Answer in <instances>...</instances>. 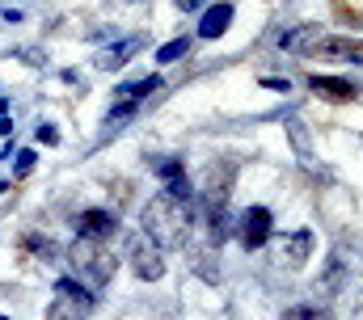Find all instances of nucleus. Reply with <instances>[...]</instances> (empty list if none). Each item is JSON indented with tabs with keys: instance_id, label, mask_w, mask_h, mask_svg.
I'll use <instances>...</instances> for the list:
<instances>
[{
	"instance_id": "nucleus-1",
	"label": "nucleus",
	"mask_w": 363,
	"mask_h": 320,
	"mask_svg": "<svg viewBox=\"0 0 363 320\" xmlns=\"http://www.w3.org/2000/svg\"><path fill=\"white\" fill-rule=\"evenodd\" d=\"M140 224H144V232L157 240L161 248H182V244L190 240V228H194V202L174 198L169 190H161V194L144 207Z\"/></svg>"
},
{
	"instance_id": "nucleus-2",
	"label": "nucleus",
	"mask_w": 363,
	"mask_h": 320,
	"mask_svg": "<svg viewBox=\"0 0 363 320\" xmlns=\"http://www.w3.org/2000/svg\"><path fill=\"white\" fill-rule=\"evenodd\" d=\"M68 265H72V274L85 282V287H93V291H101L110 278H114V253L101 244V240L93 236H77L72 244H68Z\"/></svg>"
},
{
	"instance_id": "nucleus-3",
	"label": "nucleus",
	"mask_w": 363,
	"mask_h": 320,
	"mask_svg": "<svg viewBox=\"0 0 363 320\" xmlns=\"http://www.w3.org/2000/svg\"><path fill=\"white\" fill-rule=\"evenodd\" d=\"M127 261H131L135 278H144V282L165 278V248L148 236V232H131L127 236Z\"/></svg>"
},
{
	"instance_id": "nucleus-4",
	"label": "nucleus",
	"mask_w": 363,
	"mask_h": 320,
	"mask_svg": "<svg viewBox=\"0 0 363 320\" xmlns=\"http://www.w3.org/2000/svg\"><path fill=\"white\" fill-rule=\"evenodd\" d=\"M233 177H237V164H233V160H216V164H207V173H203V185H199V198H203L207 215L228 207Z\"/></svg>"
},
{
	"instance_id": "nucleus-5",
	"label": "nucleus",
	"mask_w": 363,
	"mask_h": 320,
	"mask_svg": "<svg viewBox=\"0 0 363 320\" xmlns=\"http://www.w3.org/2000/svg\"><path fill=\"white\" fill-rule=\"evenodd\" d=\"M271 236H274L271 207H250V211H241V219H237V240L245 244V253H258L262 244H271Z\"/></svg>"
},
{
	"instance_id": "nucleus-6",
	"label": "nucleus",
	"mask_w": 363,
	"mask_h": 320,
	"mask_svg": "<svg viewBox=\"0 0 363 320\" xmlns=\"http://www.w3.org/2000/svg\"><path fill=\"white\" fill-rule=\"evenodd\" d=\"M77 232L81 236H93V240H110L118 236V215L114 211H101V207H89L77 215Z\"/></svg>"
},
{
	"instance_id": "nucleus-7",
	"label": "nucleus",
	"mask_w": 363,
	"mask_h": 320,
	"mask_svg": "<svg viewBox=\"0 0 363 320\" xmlns=\"http://www.w3.org/2000/svg\"><path fill=\"white\" fill-rule=\"evenodd\" d=\"M347 282H351V261H347V248L338 244V248L325 257V270H321V287H317V291H321V295H338Z\"/></svg>"
},
{
	"instance_id": "nucleus-8",
	"label": "nucleus",
	"mask_w": 363,
	"mask_h": 320,
	"mask_svg": "<svg viewBox=\"0 0 363 320\" xmlns=\"http://www.w3.org/2000/svg\"><path fill=\"white\" fill-rule=\"evenodd\" d=\"M317 42H321L317 25H291V30H283L274 38L279 51H296V55H317Z\"/></svg>"
},
{
	"instance_id": "nucleus-9",
	"label": "nucleus",
	"mask_w": 363,
	"mask_h": 320,
	"mask_svg": "<svg viewBox=\"0 0 363 320\" xmlns=\"http://www.w3.org/2000/svg\"><path fill=\"white\" fill-rule=\"evenodd\" d=\"M317 55H330V59H342V64H363V38H351V34L321 38Z\"/></svg>"
},
{
	"instance_id": "nucleus-10",
	"label": "nucleus",
	"mask_w": 363,
	"mask_h": 320,
	"mask_svg": "<svg viewBox=\"0 0 363 320\" xmlns=\"http://www.w3.org/2000/svg\"><path fill=\"white\" fill-rule=\"evenodd\" d=\"M233 4L228 0H220V4H207L203 8V21H199V38H220L228 25H233Z\"/></svg>"
},
{
	"instance_id": "nucleus-11",
	"label": "nucleus",
	"mask_w": 363,
	"mask_h": 320,
	"mask_svg": "<svg viewBox=\"0 0 363 320\" xmlns=\"http://www.w3.org/2000/svg\"><path fill=\"white\" fill-rule=\"evenodd\" d=\"M308 253H313V232L308 228H296V232H287L283 236V261H287V270H300L304 261H308Z\"/></svg>"
},
{
	"instance_id": "nucleus-12",
	"label": "nucleus",
	"mask_w": 363,
	"mask_h": 320,
	"mask_svg": "<svg viewBox=\"0 0 363 320\" xmlns=\"http://www.w3.org/2000/svg\"><path fill=\"white\" fill-rule=\"evenodd\" d=\"M140 47H144V38H118V42H110V47L97 55V68H101V72H114V68H123Z\"/></svg>"
},
{
	"instance_id": "nucleus-13",
	"label": "nucleus",
	"mask_w": 363,
	"mask_h": 320,
	"mask_svg": "<svg viewBox=\"0 0 363 320\" xmlns=\"http://www.w3.org/2000/svg\"><path fill=\"white\" fill-rule=\"evenodd\" d=\"M308 88H313V93H321V97H334V101H351V97L359 93L351 80H342V76H317V72L308 76Z\"/></svg>"
},
{
	"instance_id": "nucleus-14",
	"label": "nucleus",
	"mask_w": 363,
	"mask_h": 320,
	"mask_svg": "<svg viewBox=\"0 0 363 320\" xmlns=\"http://www.w3.org/2000/svg\"><path fill=\"white\" fill-rule=\"evenodd\" d=\"M157 88H161V76H140V80H123L114 93L127 97V101H144V97H152Z\"/></svg>"
},
{
	"instance_id": "nucleus-15",
	"label": "nucleus",
	"mask_w": 363,
	"mask_h": 320,
	"mask_svg": "<svg viewBox=\"0 0 363 320\" xmlns=\"http://www.w3.org/2000/svg\"><path fill=\"white\" fill-rule=\"evenodd\" d=\"M55 291H60V295H68L72 304H81L85 312H89L93 304H97V295H93V287H85V282H77V278H60V282H55Z\"/></svg>"
},
{
	"instance_id": "nucleus-16",
	"label": "nucleus",
	"mask_w": 363,
	"mask_h": 320,
	"mask_svg": "<svg viewBox=\"0 0 363 320\" xmlns=\"http://www.w3.org/2000/svg\"><path fill=\"white\" fill-rule=\"evenodd\" d=\"M47 320H85V308H81V304H72L68 295H60V299L47 308Z\"/></svg>"
},
{
	"instance_id": "nucleus-17",
	"label": "nucleus",
	"mask_w": 363,
	"mask_h": 320,
	"mask_svg": "<svg viewBox=\"0 0 363 320\" xmlns=\"http://www.w3.org/2000/svg\"><path fill=\"white\" fill-rule=\"evenodd\" d=\"M152 173L161 181H178V177H186V164H182V156H161V160H152Z\"/></svg>"
},
{
	"instance_id": "nucleus-18",
	"label": "nucleus",
	"mask_w": 363,
	"mask_h": 320,
	"mask_svg": "<svg viewBox=\"0 0 363 320\" xmlns=\"http://www.w3.org/2000/svg\"><path fill=\"white\" fill-rule=\"evenodd\" d=\"M186 55H190V38H169V42L157 51V64H178Z\"/></svg>"
},
{
	"instance_id": "nucleus-19",
	"label": "nucleus",
	"mask_w": 363,
	"mask_h": 320,
	"mask_svg": "<svg viewBox=\"0 0 363 320\" xmlns=\"http://www.w3.org/2000/svg\"><path fill=\"white\" fill-rule=\"evenodd\" d=\"M140 114V101H127V97H118V105H110V114H106V127H114V122H127V118H135Z\"/></svg>"
},
{
	"instance_id": "nucleus-20",
	"label": "nucleus",
	"mask_w": 363,
	"mask_h": 320,
	"mask_svg": "<svg viewBox=\"0 0 363 320\" xmlns=\"http://www.w3.org/2000/svg\"><path fill=\"white\" fill-rule=\"evenodd\" d=\"M287 320H334L321 304H300V308H291L287 312Z\"/></svg>"
},
{
	"instance_id": "nucleus-21",
	"label": "nucleus",
	"mask_w": 363,
	"mask_h": 320,
	"mask_svg": "<svg viewBox=\"0 0 363 320\" xmlns=\"http://www.w3.org/2000/svg\"><path fill=\"white\" fill-rule=\"evenodd\" d=\"M287 131H291V144H296V152H300V160L308 164V160H313V152H308V135H304V127H300V122H291Z\"/></svg>"
},
{
	"instance_id": "nucleus-22",
	"label": "nucleus",
	"mask_w": 363,
	"mask_h": 320,
	"mask_svg": "<svg viewBox=\"0 0 363 320\" xmlns=\"http://www.w3.org/2000/svg\"><path fill=\"white\" fill-rule=\"evenodd\" d=\"M34 148H26V152H17V164H13V173H17V177H26V173H30V168H34Z\"/></svg>"
},
{
	"instance_id": "nucleus-23",
	"label": "nucleus",
	"mask_w": 363,
	"mask_h": 320,
	"mask_svg": "<svg viewBox=\"0 0 363 320\" xmlns=\"http://www.w3.org/2000/svg\"><path fill=\"white\" fill-rule=\"evenodd\" d=\"M38 144H47V148H55V144H60V131H55L51 122H43V127H38Z\"/></svg>"
},
{
	"instance_id": "nucleus-24",
	"label": "nucleus",
	"mask_w": 363,
	"mask_h": 320,
	"mask_svg": "<svg viewBox=\"0 0 363 320\" xmlns=\"http://www.w3.org/2000/svg\"><path fill=\"white\" fill-rule=\"evenodd\" d=\"M262 84L274 88V93H291V80H287V76H262Z\"/></svg>"
},
{
	"instance_id": "nucleus-25",
	"label": "nucleus",
	"mask_w": 363,
	"mask_h": 320,
	"mask_svg": "<svg viewBox=\"0 0 363 320\" xmlns=\"http://www.w3.org/2000/svg\"><path fill=\"white\" fill-rule=\"evenodd\" d=\"M203 4H207V0H178V8H182V13H199Z\"/></svg>"
},
{
	"instance_id": "nucleus-26",
	"label": "nucleus",
	"mask_w": 363,
	"mask_h": 320,
	"mask_svg": "<svg viewBox=\"0 0 363 320\" xmlns=\"http://www.w3.org/2000/svg\"><path fill=\"white\" fill-rule=\"evenodd\" d=\"M4 114H9V101H4V97H0V118H4Z\"/></svg>"
},
{
	"instance_id": "nucleus-27",
	"label": "nucleus",
	"mask_w": 363,
	"mask_h": 320,
	"mask_svg": "<svg viewBox=\"0 0 363 320\" xmlns=\"http://www.w3.org/2000/svg\"><path fill=\"white\" fill-rule=\"evenodd\" d=\"M0 194H4V181H0Z\"/></svg>"
},
{
	"instance_id": "nucleus-28",
	"label": "nucleus",
	"mask_w": 363,
	"mask_h": 320,
	"mask_svg": "<svg viewBox=\"0 0 363 320\" xmlns=\"http://www.w3.org/2000/svg\"><path fill=\"white\" fill-rule=\"evenodd\" d=\"M0 320H9V316H0Z\"/></svg>"
}]
</instances>
